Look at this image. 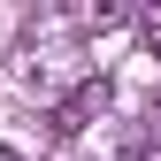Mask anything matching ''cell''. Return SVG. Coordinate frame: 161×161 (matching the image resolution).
Here are the masks:
<instances>
[{"label":"cell","instance_id":"obj_1","mask_svg":"<svg viewBox=\"0 0 161 161\" xmlns=\"http://www.w3.org/2000/svg\"><path fill=\"white\" fill-rule=\"evenodd\" d=\"M108 100H115V85H108V77H77V85L62 92V108H54V130H62V138H77L92 115H108Z\"/></svg>","mask_w":161,"mask_h":161},{"label":"cell","instance_id":"obj_2","mask_svg":"<svg viewBox=\"0 0 161 161\" xmlns=\"http://www.w3.org/2000/svg\"><path fill=\"white\" fill-rule=\"evenodd\" d=\"M138 38H146V54L161 62V0H153V8H138Z\"/></svg>","mask_w":161,"mask_h":161},{"label":"cell","instance_id":"obj_3","mask_svg":"<svg viewBox=\"0 0 161 161\" xmlns=\"http://www.w3.org/2000/svg\"><path fill=\"white\" fill-rule=\"evenodd\" d=\"M123 161H161V153H153V146H130V153H123Z\"/></svg>","mask_w":161,"mask_h":161},{"label":"cell","instance_id":"obj_4","mask_svg":"<svg viewBox=\"0 0 161 161\" xmlns=\"http://www.w3.org/2000/svg\"><path fill=\"white\" fill-rule=\"evenodd\" d=\"M0 161H23V153H15V146H0Z\"/></svg>","mask_w":161,"mask_h":161}]
</instances>
